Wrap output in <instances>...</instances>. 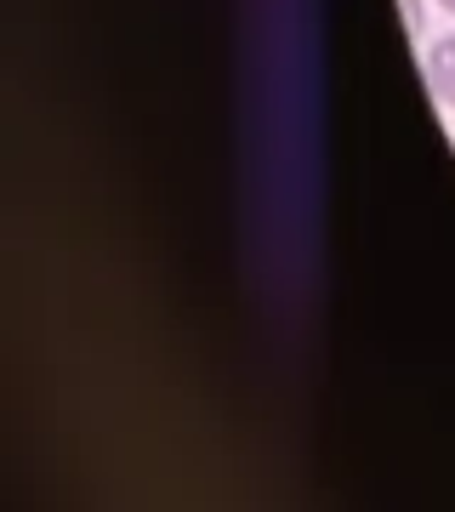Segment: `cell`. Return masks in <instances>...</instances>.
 I'll return each mask as SVG.
<instances>
[{"label":"cell","mask_w":455,"mask_h":512,"mask_svg":"<svg viewBox=\"0 0 455 512\" xmlns=\"http://www.w3.org/2000/svg\"><path fill=\"white\" fill-rule=\"evenodd\" d=\"M421 74H427V92H433L438 103H450V109H455V35H444V40H433V46H427Z\"/></svg>","instance_id":"6da1fadb"},{"label":"cell","mask_w":455,"mask_h":512,"mask_svg":"<svg viewBox=\"0 0 455 512\" xmlns=\"http://www.w3.org/2000/svg\"><path fill=\"white\" fill-rule=\"evenodd\" d=\"M399 12H404V29H410V40L427 35V6H421V0H399Z\"/></svg>","instance_id":"7a4b0ae2"},{"label":"cell","mask_w":455,"mask_h":512,"mask_svg":"<svg viewBox=\"0 0 455 512\" xmlns=\"http://www.w3.org/2000/svg\"><path fill=\"white\" fill-rule=\"evenodd\" d=\"M438 6H444V12H450V18H455V0H438Z\"/></svg>","instance_id":"3957f363"}]
</instances>
